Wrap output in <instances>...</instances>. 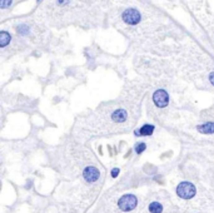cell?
Listing matches in <instances>:
<instances>
[{
    "instance_id": "cell-12",
    "label": "cell",
    "mask_w": 214,
    "mask_h": 213,
    "mask_svg": "<svg viewBox=\"0 0 214 213\" xmlns=\"http://www.w3.org/2000/svg\"><path fill=\"white\" fill-rule=\"evenodd\" d=\"M0 4H2V8H3V9H7V8L10 7L11 0H2V2H0Z\"/></svg>"
},
{
    "instance_id": "cell-1",
    "label": "cell",
    "mask_w": 214,
    "mask_h": 213,
    "mask_svg": "<svg viewBox=\"0 0 214 213\" xmlns=\"http://www.w3.org/2000/svg\"><path fill=\"white\" fill-rule=\"evenodd\" d=\"M177 193L180 198L183 199H189L194 197L195 194V187L190 182H181V183L177 187Z\"/></svg>"
},
{
    "instance_id": "cell-14",
    "label": "cell",
    "mask_w": 214,
    "mask_h": 213,
    "mask_svg": "<svg viewBox=\"0 0 214 213\" xmlns=\"http://www.w3.org/2000/svg\"><path fill=\"white\" fill-rule=\"evenodd\" d=\"M69 2V0H58V4L60 5V7H62V5H64V4H67Z\"/></svg>"
},
{
    "instance_id": "cell-2",
    "label": "cell",
    "mask_w": 214,
    "mask_h": 213,
    "mask_svg": "<svg viewBox=\"0 0 214 213\" xmlns=\"http://www.w3.org/2000/svg\"><path fill=\"white\" fill-rule=\"evenodd\" d=\"M138 201H137V197L133 196V194H125L120 199H119V208L121 211H124V212H128V211H132L135 208Z\"/></svg>"
},
{
    "instance_id": "cell-9",
    "label": "cell",
    "mask_w": 214,
    "mask_h": 213,
    "mask_svg": "<svg viewBox=\"0 0 214 213\" xmlns=\"http://www.w3.org/2000/svg\"><path fill=\"white\" fill-rule=\"evenodd\" d=\"M162 211H163V207H162L160 203H158V202L150 203V206H149V212L150 213H162Z\"/></svg>"
},
{
    "instance_id": "cell-7",
    "label": "cell",
    "mask_w": 214,
    "mask_h": 213,
    "mask_svg": "<svg viewBox=\"0 0 214 213\" xmlns=\"http://www.w3.org/2000/svg\"><path fill=\"white\" fill-rule=\"evenodd\" d=\"M154 131V127L150 126V124H146L144 127H142L140 129L135 131V135H150Z\"/></svg>"
},
{
    "instance_id": "cell-8",
    "label": "cell",
    "mask_w": 214,
    "mask_h": 213,
    "mask_svg": "<svg viewBox=\"0 0 214 213\" xmlns=\"http://www.w3.org/2000/svg\"><path fill=\"white\" fill-rule=\"evenodd\" d=\"M197 129H198L200 133H205V134L214 133V123H205V124H203V126H198Z\"/></svg>"
},
{
    "instance_id": "cell-15",
    "label": "cell",
    "mask_w": 214,
    "mask_h": 213,
    "mask_svg": "<svg viewBox=\"0 0 214 213\" xmlns=\"http://www.w3.org/2000/svg\"><path fill=\"white\" fill-rule=\"evenodd\" d=\"M209 80H210V83L214 85V73H212V74L209 75Z\"/></svg>"
},
{
    "instance_id": "cell-10",
    "label": "cell",
    "mask_w": 214,
    "mask_h": 213,
    "mask_svg": "<svg viewBox=\"0 0 214 213\" xmlns=\"http://www.w3.org/2000/svg\"><path fill=\"white\" fill-rule=\"evenodd\" d=\"M10 42V34L7 32H2L0 33V45L2 47H7L8 43Z\"/></svg>"
},
{
    "instance_id": "cell-5",
    "label": "cell",
    "mask_w": 214,
    "mask_h": 213,
    "mask_svg": "<svg viewBox=\"0 0 214 213\" xmlns=\"http://www.w3.org/2000/svg\"><path fill=\"white\" fill-rule=\"evenodd\" d=\"M83 175L88 182H95L99 178V171L95 167H88L84 169Z\"/></svg>"
},
{
    "instance_id": "cell-3",
    "label": "cell",
    "mask_w": 214,
    "mask_h": 213,
    "mask_svg": "<svg viewBox=\"0 0 214 213\" xmlns=\"http://www.w3.org/2000/svg\"><path fill=\"white\" fill-rule=\"evenodd\" d=\"M121 19H123L129 25H135V24H138L140 21L142 16H140V13L137 9L129 8V9H127L123 14H121Z\"/></svg>"
},
{
    "instance_id": "cell-6",
    "label": "cell",
    "mask_w": 214,
    "mask_h": 213,
    "mask_svg": "<svg viewBox=\"0 0 214 213\" xmlns=\"http://www.w3.org/2000/svg\"><path fill=\"white\" fill-rule=\"evenodd\" d=\"M127 117H128V114H127V112L123 110V109H118V110H115V112L111 114V119H113L114 122H116V123L124 122V120L127 119Z\"/></svg>"
},
{
    "instance_id": "cell-11",
    "label": "cell",
    "mask_w": 214,
    "mask_h": 213,
    "mask_svg": "<svg viewBox=\"0 0 214 213\" xmlns=\"http://www.w3.org/2000/svg\"><path fill=\"white\" fill-rule=\"evenodd\" d=\"M145 148H146V145L144 143H139V144L135 145V152L137 153H142V152H144Z\"/></svg>"
},
{
    "instance_id": "cell-4",
    "label": "cell",
    "mask_w": 214,
    "mask_h": 213,
    "mask_svg": "<svg viewBox=\"0 0 214 213\" xmlns=\"http://www.w3.org/2000/svg\"><path fill=\"white\" fill-rule=\"evenodd\" d=\"M153 100H154L155 105L159 107V108H164L168 105V94L165 90H157V92L154 93V95H153Z\"/></svg>"
},
{
    "instance_id": "cell-13",
    "label": "cell",
    "mask_w": 214,
    "mask_h": 213,
    "mask_svg": "<svg viewBox=\"0 0 214 213\" xmlns=\"http://www.w3.org/2000/svg\"><path fill=\"white\" fill-rule=\"evenodd\" d=\"M118 174H119V169H118V168H114V169L111 171V177H114V178H115Z\"/></svg>"
}]
</instances>
